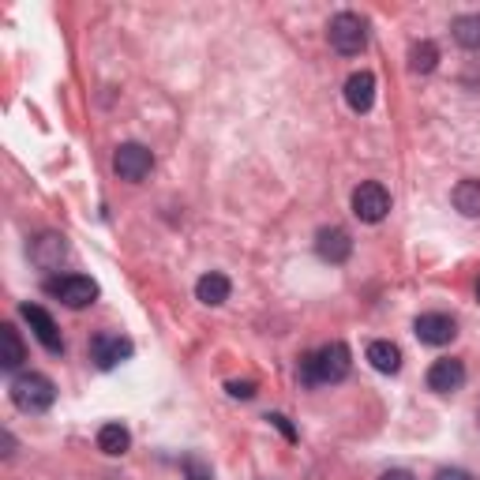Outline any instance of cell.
I'll use <instances>...</instances> for the list:
<instances>
[{
  "instance_id": "ac0fdd59",
  "label": "cell",
  "mask_w": 480,
  "mask_h": 480,
  "mask_svg": "<svg viewBox=\"0 0 480 480\" xmlns=\"http://www.w3.org/2000/svg\"><path fill=\"white\" fill-rule=\"evenodd\" d=\"M450 31L462 50H480V15H458L450 23Z\"/></svg>"
},
{
  "instance_id": "484cf974",
  "label": "cell",
  "mask_w": 480,
  "mask_h": 480,
  "mask_svg": "<svg viewBox=\"0 0 480 480\" xmlns=\"http://www.w3.org/2000/svg\"><path fill=\"white\" fill-rule=\"evenodd\" d=\"M476 296H480V282H476Z\"/></svg>"
},
{
  "instance_id": "2e32d148",
  "label": "cell",
  "mask_w": 480,
  "mask_h": 480,
  "mask_svg": "<svg viewBox=\"0 0 480 480\" xmlns=\"http://www.w3.org/2000/svg\"><path fill=\"white\" fill-rule=\"evenodd\" d=\"M31 256H34V263H38V267L53 270V267L68 256V244H64V237H60V233H45L41 240H34V251H31Z\"/></svg>"
},
{
  "instance_id": "8fae6325",
  "label": "cell",
  "mask_w": 480,
  "mask_h": 480,
  "mask_svg": "<svg viewBox=\"0 0 480 480\" xmlns=\"http://www.w3.org/2000/svg\"><path fill=\"white\" fill-rule=\"evenodd\" d=\"M315 251H319V259H327V263H346L349 251H353V240H349L346 230H338V225H327V230L315 233Z\"/></svg>"
},
{
  "instance_id": "44dd1931",
  "label": "cell",
  "mask_w": 480,
  "mask_h": 480,
  "mask_svg": "<svg viewBox=\"0 0 480 480\" xmlns=\"http://www.w3.org/2000/svg\"><path fill=\"white\" fill-rule=\"evenodd\" d=\"M185 476H188V480H214L211 466L203 462L199 454H188V458H185Z\"/></svg>"
},
{
  "instance_id": "d6986e66",
  "label": "cell",
  "mask_w": 480,
  "mask_h": 480,
  "mask_svg": "<svg viewBox=\"0 0 480 480\" xmlns=\"http://www.w3.org/2000/svg\"><path fill=\"white\" fill-rule=\"evenodd\" d=\"M436 64H439V50H436V41H417L413 50H409V68H413L417 76L436 72Z\"/></svg>"
},
{
  "instance_id": "8992f818",
  "label": "cell",
  "mask_w": 480,
  "mask_h": 480,
  "mask_svg": "<svg viewBox=\"0 0 480 480\" xmlns=\"http://www.w3.org/2000/svg\"><path fill=\"white\" fill-rule=\"evenodd\" d=\"M50 293L60 296V304L68 308H86L98 301V282L86 278V274H64V278L50 282Z\"/></svg>"
},
{
  "instance_id": "d4e9b609",
  "label": "cell",
  "mask_w": 480,
  "mask_h": 480,
  "mask_svg": "<svg viewBox=\"0 0 480 480\" xmlns=\"http://www.w3.org/2000/svg\"><path fill=\"white\" fill-rule=\"evenodd\" d=\"M379 480H417L413 473H405V469H391V473H383Z\"/></svg>"
},
{
  "instance_id": "3957f363",
  "label": "cell",
  "mask_w": 480,
  "mask_h": 480,
  "mask_svg": "<svg viewBox=\"0 0 480 480\" xmlns=\"http://www.w3.org/2000/svg\"><path fill=\"white\" fill-rule=\"evenodd\" d=\"M327 38L331 45L341 53V57H357L364 45H368V31H364V19L353 15V12H338L327 27Z\"/></svg>"
},
{
  "instance_id": "7c38bea8",
  "label": "cell",
  "mask_w": 480,
  "mask_h": 480,
  "mask_svg": "<svg viewBox=\"0 0 480 480\" xmlns=\"http://www.w3.org/2000/svg\"><path fill=\"white\" fill-rule=\"evenodd\" d=\"M346 102L353 113H368L376 102V76L372 72H353L346 79Z\"/></svg>"
},
{
  "instance_id": "ba28073f",
  "label": "cell",
  "mask_w": 480,
  "mask_h": 480,
  "mask_svg": "<svg viewBox=\"0 0 480 480\" xmlns=\"http://www.w3.org/2000/svg\"><path fill=\"white\" fill-rule=\"evenodd\" d=\"M413 331L424 346H447V341H454V334H458V323H454L447 312H424V315H417Z\"/></svg>"
},
{
  "instance_id": "4fadbf2b",
  "label": "cell",
  "mask_w": 480,
  "mask_h": 480,
  "mask_svg": "<svg viewBox=\"0 0 480 480\" xmlns=\"http://www.w3.org/2000/svg\"><path fill=\"white\" fill-rule=\"evenodd\" d=\"M230 293H233V282L225 278V274H218V270H211V274H203V278L195 282V296L207 308H218V304H225L230 301Z\"/></svg>"
},
{
  "instance_id": "277c9868",
  "label": "cell",
  "mask_w": 480,
  "mask_h": 480,
  "mask_svg": "<svg viewBox=\"0 0 480 480\" xmlns=\"http://www.w3.org/2000/svg\"><path fill=\"white\" fill-rule=\"evenodd\" d=\"M353 214L360 222H368V225L383 222L386 214H391V192H386L379 180H364V185L353 192Z\"/></svg>"
},
{
  "instance_id": "ffe728a7",
  "label": "cell",
  "mask_w": 480,
  "mask_h": 480,
  "mask_svg": "<svg viewBox=\"0 0 480 480\" xmlns=\"http://www.w3.org/2000/svg\"><path fill=\"white\" fill-rule=\"evenodd\" d=\"M454 207L466 218H480V180H462V185L454 188Z\"/></svg>"
},
{
  "instance_id": "603a6c76",
  "label": "cell",
  "mask_w": 480,
  "mask_h": 480,
  "mask_svg": "<svg viewBox=\"0 0 480 480\" xmlns=\"http://www.w3.org/2000/svg\"><path fill=\"white\" fill-rule=\"evenodd\" d=\"M267 421H270V424H274V428H278V431H282V436H285V439H289V443H296V428H293V424H289V417H285V413H270V417H267Z\"/></svg>"
},
{
  "instance_id": "e0dca14e",
  "label": "cell",
  "mask_w": 480,
  "mask_h": 480,
  "mask_svg": "<svg viewBox=\"0 0 480 480\" xmlns=\"http://www.w3.org/2000/svg\"><path fill=\"white\" fill-rule=\"evenodd\" d=\"M368 364L383 376H394L402 368V349L394 346V341H372V346H368Z\"/></svg>"
},
{
  "instance_id": "7a4b0ae2",
  "label": "cell",
  "mask_w": 480,
  "mask_h": 480,
  "mask_svg": "<svg viewBox=\"0 0 480 480\" xmlns=\"http://www.w3.org/2000/svg\"><path fill=\"white\" fill-rule=\"evenodd\" d=\"M12 402L23 413H45V409L57 402V386L41 372H23L12 379Z\"/></svg>"
},
{
  "instance_id": "6da1fadb",
  "label": "cell",
  "mask_w": 480,
  "mask_h": 480,
  "mask_svg": "<svg viewBox=\"0 0 480 480\" xmlns=\"http://www.w3.org/2000/svg\"><path fill=\"white\" fill-rule=\"evenodd\" d=\"M349 368H353L349 346H346V341H331V346L304 357L301 376H304L308 386H327V383H341L349 376Z\"/></svg>"
},
{
  "instance_id": "52a82bcc",
  "label": "cell",
  "mask_w": 480,
  "mask_h": 480,
  "mask_svg": "<svg viewBox=\"0 0 480 480\" xmlns=\"http://www.w3.org/2000/svg\"><path fill=\"white\" fill-rule=\"evenodd\" d=\"M131 353H135L131 338L113 334V331L95 334V341H90V357H95V364H98V368H105V372L117 368V364H124V360H131Z\"/></svg>"
},
{
  "instance_id": "7402d4cb",
  "label": "cell",
  "mask_w": 480,
  "mask_h": 480,
  "mask_svg": "<svg viewBox=\"0 0 480 480\" xmlns=\"http://www.w3.org/2000/svg\"><path fill=\"white\" fill-rule=\"evenodd\" d=\"M225 391H230L233 398H244L248 402V398H256V383H251V379H244V383L233 379V383H225Z\"/></svg>"
},
{
  "instance_id": "9c48e42d",
  "label": "cell",
  "mask_w": 480,
  "mask_h": 480,
  "mask_svg": "<svg viewBox=\"0 0 480 480\" xmlns=\"http://www.w3.org/2000/svg\"><path fill=\"white\" fill-rule=\"evenodd\" d=\"M466 386V364L462 360H454V357H443L436 360L428 368V391H436V394H454V391H462Z\"/></svg>"
},
{
  "instance_id": "9a60e30c",
  "label": "cell",
  "mask_w": 480,
  "mask_h": 480,
  "mask_svg": "<svg viewBox=\"0 0 480 480\" xmlns=\"http://www.w3.org/2000/svg\"><path fill=\"white\" fill-rule=\"evenodd\" d=\"M128 447H131V431H128L124 424L109 421V424H102V428H98V450H102V454H109V458H117V454H124Z\"/></svg>"
},
{
  "instance_id": "5b68a950",
  "label": "cell",
  "mask_w": 480,
  "mask_h": 480,
  "mask_svg": "<svg viewBox=\"0 0 480 480\" xmlns=\"http://www.w3.org/2000/svg\"><path fill=\"white\" fill-rule=\"evenodd\" d=\"M113 169H117V177L128 180V185H140L154 169V154L143 143H121L117 154H113Z\"/></svg>"
},
{
  "instance_id": "cb8c5ba5",
  "label": "cell",
  "mask_w": 480,
  "mask_h": 480,
  "mask_svg": "<svg viewBox=\"0 0 480 480\" xmlns=\"http://www.w3.org/2000/svg\"><path fill=\"white\" fill-rule=\"evenodd\" d=\"M436 480H473V476H469L466 469H439Z\"/></svg>"
},
{
  "instance_id": "30bf717a",
  "label": "cell",
  "mask_w": 480,
  "mask_h": 480,
  "mask_svg": "<svg viewBox=\"0 0 480 480\" xmlns=\"http://www.w3.org/2000/svg\"><path fill=\"white\" fill-rule=\"evenodd\" d=\"M19 312H23V319L31 323L34 338L41 341L45 349H50V353H64V338H60V331H57V323H53V315H50V312L38 308V304H23Z\"/></svg>"
},
{
  "instance_id": "5bb4252c",
  "label": "cell",
  "mask_w": 480,
  "mask_h": 480,
  "mask_svg": "<svg viewBox=\"0 0 480 480\" xmlns=\"http://www.w3.org/2000/svg\"><path fill=\"white\" fill-rule=\"evenodd\" d=\"M23 360H27L23 338H19V331H15L12 323H5V327H0V368H5V372H15Z\"/></svg>"
}]
</instances>
